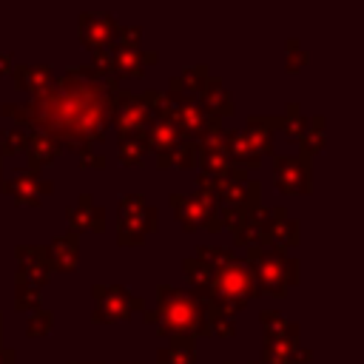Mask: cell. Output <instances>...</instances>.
Instances as JSON below:
<instances>
[{
    "mask_svg": "<svg viewBox=\"0 0 364 364\" xmlns=\"http://www.w3.org/2000/svg\"><path fill=\"white\" fill-rule=\"evenodd\" d=\"M119 91V77L82 80L77 65L54 77L37 97H31L34 128L51 134L63 151H88L102 145L111 125V102Z\"/></svg>",
    "mask_w": 364,
    "mask_h": 364,
    "instance_id": "obj_1",
    "label": "cell"
},
{
    "mask_svg": "<svg viewBox=\"0 0 364 364\" xmlns=\"http://www.w3.org/2000/svg\"><path fill=\"white\" fill-rule=\"evenodd\" d=\"M142 321L156 327L159 338L168 336H191L210 338L208 304L188 287L179 284H156V307L142 313Z\"/></svg>",
    "mask_w": 364,
    "mask_h": 364,
    "instance_id": "obj_2",
    "label": "cell"
},
{
    "mask_svg": "<svg viewBox=\"0 0 364 364\" xmlns=\"http://www.w3.org/2000/svg\"><path fill=\"white\" fill-rule=\"evenodd\" d=\"M210 267V264H208ZM199 299L225 313V316H236L242 307H247L250 299H259V290H256V282H253V273L247 270V264L236 256L230 262H222L216 267H210V276H208V284L205 290L199 293Z\"/></svg>",
    "mask_w": 364,
    "mask_h": 364,
    "instance_id": "obj_3",
    "label": "cell"
},
{
    "mask_svg": "<svg viewBox=\"0 0 364 364\" xmlns=\"http://www.w3.org/2000/svg\"><path fill=\"white\" fill-rule=\"evenodd\" d=\"M247 270L253 273V282H256V290L259 296L262 293H270L276 299H284L287 290L293 284H299L301 279V264L296 256H287L282 250H267V247H245V259Z\"/></svg>",
    "mask_w": 364,
    "mask_h": 364,
    "instance_id": "obj_4",
    "label": "cell"
},
{
    "mask_svg": "<svg viewBox=\"0 0 364 364\" xmlns=\"http://www.w3.org/2000/svg\"><path fill=\"white\" fill-rule=\"evenodd\" d=\"M159 228V210L136 191L119 193L117 199V245L139 247Z\"/></svg>",
    "mask_w": 364,
    "mask_h": 364,
    "instance_id": "obj_5",
    "label": "cell"
},
{
    "mask_svg": "<svg viewBox=\"0 0 364 364\" xmlns=\"http://www.w3.org/2000/svg\"><path fill=\"white\" fill-rule=\"evenodd\" d=\"M168 205H171L176 222L182 225V230H188V233L225 230L222 219H219V205H216V196L210 188H196L191 193H168Z\"/></svg>",
    "mask_w": 364,
    "mask_h": 364,
    "instance_id": "obj_6",
    "label": "cell"
},
{
    "mask_svg": "<svg viewBox=\"0 0 364 364\" xmlns=\"http://www.w3.org/2000/svg\"><path fill=\"white\" fill-rule=\"evenodd\" d=\"M210 191L219 205V219L262 205V185L256 179H250V171H245V168H230L228 173L216 176L210 182Z\"/></svg>",
    "mask_w": 364,
    "mask_h": 364,
    "instance_id": "obj_7",
    "label": "cell"
},
{
    "mask_svg": "<svg viewBox=\"0 0 364 364\" xmlns=\"http://www.w3.org/2000/svg\"><path fill=\"white\" fill-rule=\"evenodd\" d=\"M91 299H94V310H91V321L97 324H111V321H131L136 313H145V301L139 296H134L125 284H91Z\"/></svg>",
    "mask_w": 364,
    "mask_h": 364,
    "instance_id": "obj_8",
    "label": "cell"
},
{
    "mask_svg": "<svg viewBox=\"0 0 364 364\" xmlns=\"http://www.w3.org/2000/svg\"><path fill=\"white\" fill-rule=\"evenodd\" d=\"M111 122L117 128V139L122 136H142L151 122V108L142 100V94L119 88L111 102Z\"/></svg>",
    "mask_w": 364,
    "mask_h": 364,
    "instance_id": "obj_9",
    "label": "cell"
},
{
    "mask_svg": "<svg viewBox=\"0 0 364 364\" xmlns=\"http://www.w3.org/2000/svg\"><path fill=\"white\" fill-rule=\"evenodd\" d=\"M119 20L111 11L102 9H85L77 14V37L82 43V48L88 51H105L117 43L119 34Z\"/></svg>",
    "mask_w": 364,
    "mask_h": 364,
    "instance_id": "obj_10",
    "label": "cell"
},
{
    "mask_svg": "<svg viewBox=\"0 0 364 364\" xmlns=\"http://www.w3.org/2000/svg\"><path fill=\"white\" fill-rule=\"evenodd\" d=\"M310 358L313 350L301 344V327L296 321H287L279 336H264L259 364H307Z\"/></svg>",
    "mask_w": 364,
    "mask_h": 364,
    "instance_id": "obj_11",
    "label": "cell"
},
{
    "mask_svg": "<svg viewBox=\"0 0 364 364\" xmlns=\"http://www.w3.org/2000/svg\"><path fill=\"white\" fill-rule=\"evenodd\" d=\"M273 156V173L276 188L287 196L293 193H310L313 191V159L304 154H270Z\"/></svg>",
    "mask_w": 364,
    "mask_h": 364,
    "instance_id": "obj_12",
    "label": "cell"
},
{
    "mask_svg": "<svg viewBox=\"0 0 364 364\" xmlns=\"http://www.w3.org/2000/svg\"><path fill=\"white\" fill-rule=\"evenodd\" d=\"M142 139H145L148 151H154V156H156L154 165H156L159 171H165V168H171V154H173V148H176L185 136H182L179 125L173 122L171 111H162V114H151V122H148Z\"/></svg>",
    "mask_w": 364,
    "mask_h": 364,
    "instance_id": "obj_13",
    "label": "cell"
},
{
    "mask_svg": "<svg viewBox=\"0 0 364 364\" xmlns=\"http://www.w3.org/2000/svg\"><path fill=\"white\" fill-rule=\"evenodd\" d=\"M0 191L6 196H11L17 205H26V208H40L43 196H51L54 193V182L46 179L40 171H28V168H20L11 179H6L0 185Z\"/></svg>",
    "mask_w": 364,
    "mask_h": 364,
    "instance_id": "obj_14",
    "label": "cell"
},
{
    "mask_svg": "<svg viewBox=\"0 0 364 364\" xmlns=\"http://www.w3.org/2000/svg\"><path fill=\"white\" fill-rule=\"evenodd\" d=\"M17 256V284H28L34 290H43V284H48L51 279V259H48V247L46 245H17L14 247Z\"/></svg>",
    "mask_w": 364,
    "mask_h": 364,
    "instance_id": "obj_15",
    "label": "cell"
},
{
    "mask_svg": "<svg viewBox=\"0 0 364 364\" xmlns=\"http://www.w3.org/2000/svg\"><path fill=\"white\" fill-rule=\"evenodd\" d=\"M299 242H301V222L287 216V208H282V205L270 208V219H267V225L262 230L259 247L287 253V250L299 247Z\"/></svg>",
    "mask_w": 364,
    "mask_h": 364,
    "instance_id": "obj_16",
    "label": "cell"
},
{
    "mask_svg": "<svg viewBox=\"0 0 364 364\" xmlns=\"http://www.w3.org/2000/svg\"><path fill=\"white\" fill-rule=\"evenodd\" d=\"M267 219H270V208L267 205H256L250 210H242V213H233V216H222V228H228L233 233V245L236 247H259Z\"/></svg>",
    "mask_w": 364,
    "mask_h": 364,
    "instance_id": "obj_17",
    "label": "cell"
},
{
    "mask_svg": "<svg viewBox=\"0 0 364 364\" xmlns=\"http://www.w3.org/2000/svg\"><path fill=\"white\" fill-rule=\"evenodd\" d=\"M65 222H68V233H102L108 225H105V208L94 202L91 193H80L77 202L71 208H65Z\"/></svg>",
    "mask_w": 364,
    "mask_h": 364,
    "instance_id": "obj_18",
    "label": "cell"
},
{
    "mask_svg": "<svg viewBox=\"0 0 364 364\" xmlns=\"http://www.w3.org/2000/svg\"><path fill=\"white\" fill-rule=\"evenodd\" d=\"M108 57L117 77H142L145 68L159 60L156 51H145L142 46H125V43H114L108 48Z\"/></svg>",
    "mask_w": 364,
    "mask_h": 364,
    "instance_id": "obj_19",
    "label": "cell"
},
{
    "mask_svg": "<svg viewBox=\"0 0 364 364\" xmlns=\"http://www.w3.org/2000/svg\"><path fill=\"white\" fill-rule=\"evenodd\" d=\"M242 131L247 134V142L253 145V151L259 154V159H264V156L273 154L276 134L282 131V114L279 117H273V114H247Z\"/></svg>",
    "mask_w": 364,
    "mask_h": 364,
    "instance_id": "obj_20",
    "label": "cell"
},
{
    "mask_svg": "<svg viewBox=\"0 0 364 364\" xmlns=\"http://www.w3.org/2000/svg\"><path fill=\"white\" fill-rule=\"evenodd\" d=\"M196 100L202 102V108L210 114V117H216V119H222L225 122V117H233L236 114V102H233V94L225 88V82H222V77H208V82L202 85V91L196 94Z\"/></svg>",
    "mask_w": 364,
    "mask_h": 364,
    "instance_id": "obj_21",
    "label": "cell"
},
{
    "mask_svg": "<svg viewBox=\"0 0 364 364\" xmlns=\"http://www.w3.org/2000/svg\"><path fill=\"white\" fill-rule=\"evenodd\" d=\"M60 154H63V145L51 134L40 131V128H28V148H26V168L28 171H40L46 165H54Z\"/></svg>",
    "mask_w": 364,
    "mask_h": 364,
    "instance_id": "obj_22",
    "label": "cell"
},
{
    "mask_svg": "<svg viewBox=\"0 0 364 364\" xmlns=\"http://www.w3.org/2000/svg\"><path fill=\"white\" fill-rule=\"evenodd\" d=\"M222 148H225V154H228L233 168H245V171L262 168V159L253 151V145L247 142V134L242 128H225L222 131Z\"/></svg>",
    "mask_w": 364,
    "mask_h": 364,
    "instance_id": "obj_23",
    "label": "cell"
},
{
    "mask_svg": "<svg viewBox=\"0 0 364 364\" xmlns=\"http://www.w3.org/2000/svg\"><path fill=\"white\" fill-rule=\"evenodd\" d=\"M11 80L17 91H28L31 97H37L54 80V74L48 63H23V65H11Z\"/></svg>",
    "mask_w": 364,
    "mask_h": 364,
    "instance_id": "obj_24",
    "label": "cell"
},
{
    "mask_svg": "<svg viewBox=\"0 0 364 364\" xmlns=\"http://www.w3.org/2000/svg\"><path fill=\"white\" fill-rule=\"evenodd\" d=\"M48 259H51V270L71 273L77 267V262H80V236L77 233L54 236L48 242Z\"/></svg>",
    "mask_w": 364,
    "mask_h": 364,
    "instance_id": "obj_25",
    "label": "cell"
},
{
    "mask_svg": "<svg viewBox=\"0 0 364 364\" xmlns=\"http://www.w3.org/2000/svg\"><path fill=\"white\" fill-rule=\"evenodd\" d=\"M168 344L156 350V364H196V338L168 336Z\"/></svg>",
    "mask_w": 364,
    "mask_h": 364,
    "instance_id": "obj_26",
    "label": "cell"
},
{
    "mask_svg": "<svg viewBox=\"0 0 364 364\" xmlns=\"http://www.w3.org/2000/svg\"><path fill=\"white\" fill-rule=\"evenodd\" d=\"M296 148H299V154H304L310 159L327 148V119L321 114L307 117V131L296 139Z\"/></svg>",
    "mask_w": 364,
    "mask_h": 364,
    "instance_id": "obj_27",
    "label": "cell"
},
{
    "mask_svg": "<svg viewBox=\"0 0 364 364\" xmlns=\"http://www.w3.org/2000/svg\"><path fill=\"white\" fill-rule=\"evenodd\" d=\"M210 71L205 63H196L191 68H185L182 74H173L168 80V94H188V97H196L202 91V85L208 82Z\"/></svg>",
    "mask_w": 364,
    "mask_h": 364,
    "instance_id": "obj_28",
    "label": "cell"
},
{
    "mask_svg": "<svg viewBox=\"0 0 364 364\" xmlns=\"http://www.w3.org/2000/svg\"><path fill=\"white\" fill-rule=\"evenodd\" d=\"M307 131V114H301V105L299 102H287L284 105V114H282V134L296 145V139Z\"/></svg>",
    "mask_w": 364,
    "mask_h": 364,
    "instance_id": "obj_29",
    "label": "cell"
},
{
    "mask_svg": "<svg viewBox=\"0 0 364 364\" xmlns=\"http://www.w3.org/2000/svg\"><path fill=\"white\" fill-rule=\"evenodd\" d=\"M117 156L128 168L131 165H142L145 156H148V145H145L142 136H122V139H117Z\"/></svg>",
    "mask_w": 364,
    "mask_h": 364,
    "instance_id": "obj_30",
    "label": "cell"
},
{
    "mask_svg": "<svg viewBox=\"0 0 364 364\" xmlns=\"http://www.w3.org/2000/svg\"><path fill=\"white\" fill-rule=\"evenodd\" d=\"M28 148V128H9L3 134V142H0V156H17V154H26Z\"/></svg>",
    "mask_w": 364,
    "mask_h": 364,
    "instance_id": "obj_31",
    "label": "cell"
},
{
    "mask_svg": "<svg viewBox=\"0 0 364 364\" xmlns=\"http://www.w3.org/2000/svg\"><path fill=\"white\" fill-rule=\"evenodd\" d=\"M54 330V310H46V307H37L26 324V336L28 338H46L48 333Z\"/></svg>",
    "mask_w": 364,
    "mask_h": 364,
    "instance_id": "obj_32",
    "label": "cell"
},
{
    "mask_svg": "<svg viewBox=\"0 0 364 364\" xmlns=\"http://www.w3.org/2000/svg\"><path fill=\"white\" fill-rule=\"evenodd\" d=\"M208 324H210V336H216V338H233L236 336V318L225 316L213 307H208Z\"/></svg>",
    "mask_w": 364,
    "mask_h": 364,
    "instance_id": "obj_33",
    "label": "cell"
},
{
    "mask_svg": "<svg viewBox=\"0 0 364 364\" xmlns=\"http://www.w3.org/2000/svg\"><path fill=\"white\" fill-rule=\"evenodd\" d=\"M196 156H199V151H196V142H191V139H182V142L173 148V154H171V168H179V171L196 168Z\"/></svg>",
    "mask_w": 364,
    "mask_h": 364,
    "instance_id": "obj_34",
    "label": "cell"
},
{
    "mask_svg": "<svg viewBox=\"0 0 364 364\" xmlns=\"http://www.w3.org/2000/svg\"><path fill=\"white\" fill-rule=\"evenodd\" d=\"M40 307V290L28 287V284H17L14 282V310L23 313V310H37Z\"/></svg>",
    "mask_w": 364,
    "mask_h": 364,
    "instance_id": "obj_35",
    "label": "cell"
},
{
    "mask_svg": "<svg viewBox=\"0 0 364 364\" xmlns=\"http://www.w3.org/2000/svg\"><path fill=\"white\" fill-rule=\"evenodd\" d=\"M0 114L14 117V119L20 122V128H34V111H31V102H3V105H0Z\"/></svg>",
    "mask_w": 364,
    "mask_h": 364,
    "instance_id": "obj_36",
    "label": "cell"
},
{
    "mask_svg": "<svg viewBox=\"0 0 364 364\" xmlns=\"http://www.w3.org/2000/svg\"><path fill=\"white\" fill-rule=\"evenodd\" d=\"M284 48H287V71L290 74H296V71H301L304 65H307V51L301 48V43L296 40V37H287L284 40Z\"/></svg>",
    "mask_w": 364,
    "mask_h": 364,
    "instance_id": "obj_37",
    "label": "cell"
},
{
    "mask_svg": "<svg viewBox=\"0 0 364 364\" xmlns=\"http://www.w3.org/2000/svg\"><path fill=\"white\" fill-rule=\"evenodd\" d=\"M259 324H262L264 336H279L287 327V318L279 310H259Z\"/></svg>",
    "mask_w": 364,
    "mask_h": 364,
    "instance_id": "obj_38",
    "label": "cell"
},
{
    "mask_svg": "<svg viewBox=\"0 0 364 364\" xmlns=\"http://www.w3.org/2000/svg\"><path fill=\"white\" fill-rule=\"evenodd\" d=\"M77 165H80L82 171H88V168H97V171H102V168L108 165V159H105L102 154H97V151H91V148H88V151H82V154H80Z\"/></svg>",
    "mask_w": 364,
    "mask_h": 364,
    "instance_id": "obj_39",
    "label": "cell"
},
{
    "mask_svg": "<svg viewBox=\"0 0 364 364\" xmlns=\"http://www.w3.org/2000/svg\"><path fill=\"white\" fill-rule=\"evenodd\" d=\"M139 40H142V26H119L117 43H125V46H139Z\"/></svg>",
    "mask_w": 364,
    "mask_h": 364,
    "instance_id": "obj_40",
    "label": "cell"
},
{
    "mask_svg": "<svg viewBox=\"0 0 364 364\" xmlns=\"http://www.w3.org/2000/svg\"><path fill=\"white\" fill-rule=\"evenodd\" d=\"M14 65V54L11 51H0V74H9Z\"/></svg>",
    "mask_w": 364,
    "mask_h": 364,
    "instance_id": "obj_41",
    "label": "cell"
},
{
    "mask_svg": "<svg viewBox=\"0 0 364 364\" xmlns=\"http://www.w3.org/2000/svg\"><path fill=\"white\" fill-rule=\"evenodd\" d=\"M0 364H17V353L11 347H0Z\"/></svg>",
    "mask_w": 364,
    "mask_h": 364,
    "instance_id": "obj_42",
    "label": "cell"
},
{
    "mask_svg": "<svg viewBox=\"0 0 364 364\" xmlns=\"http://www.w3.org/2000/svg\"><path fill=\"white\" fill-rule=\"evenodd\" d=\"M68 364H102V361H68Z\"/></svg>",
    "mask_w": 364,
    "mask_h": 364,
    "instance_id": "obj_43",
    "label": "cell"
},
{
    "mask_svg": "<svg viewBox=\"0 0 364 364\" xmlns=\"http://www.w3.org/2000/svg\"><path fill=\"white\" fill-rule=\"evenodd\" d=\"M0 341H3V313H0ZM3 347V344H0Z\"/></svg>",
    "mask_w": 364,
    "mask_h": 364,
    "instance_id": "obj_44",
    "label": "cell"
},
{
    "mask_svg": "<svg viewBox=\"0 0 364 364\" xmlns=\"http://www.w3.org/2000/svg\"><path fill=\"white\" fill-rule=\"evenodd\" d=\"M119 364H139V361H119Z\"/></svg>",
    "mask_w": 364,
    "mask_h": 364,
    "instance_id": "obj_45",
    "label": "cell"
},
{
    "mask_svg": "<svg viewBox=\"0 0 364 364\" xmlns=\"http://www.w3.org/2000/svg\"><path fill=\"white\" fill-rule=\"evenodd\" d=\"M222 364H233V361H222ZM250 364H259V361H250Z\"/></svg>",
    "mask_w": 364,
    "mask_h": 364,
    "instance_id": "obj_46",
    "label": "cell"
}]
</instances>
